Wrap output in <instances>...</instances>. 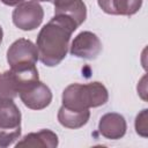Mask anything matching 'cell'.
Instances as JSON below:
<instances>
[{
	"label": "cell",
	"instance_id": "6da1fadb",
	"mask_svg": "<svg viewBox=\"0 0 148 148\" xmlns=\"http://www.w3.org/2000/svg\"><path fill=\"white\" fill-rule=\"evenodd\" d=\"M77 24L66 15H54L38 32L36 47L38 60L47 66L59 65L67 56L72 34Z\"/></svg>",
	"mask_w": 148,
	"mask_h": 148
},
{
	"label": "cell",
	"instance_id": "7a4b0ae2",
	"mask_svg": "<svg viewBox=\"0 0 148 148\" xmlns=\"http://www.w3.org/2000/svg\"><path fill=\"white\" fill-rule=\"evenodd\" d=\"M109 92L106 87L98 81L89 83H72L67 86L61 95L62 105L75 111L89 110L106 104Z\"/></svg>",
	"mask_w": 148,
	"mask_h": 148
},
{
	"label": "cell",
	"instance_id": "3957f363",
	"mask_svg": "<svg viewBox=\"0 0 148 148\" xmlns=\"http://www.w3.org/2000/svg\"><path fill=\"white\" fill-rule=\"evenodd\" d=\"M39 80L38 69L35 66L10 68L0 74V99H14L20 91Z\"/></svg>",
	"mask_w": 148,
	"mask_h": 148
},
{
	"label": "cell",
	"instance_id": "277c9868",
	"mask_svg": "<svg viewBox=\"0 0 148 148\" xmlns=\"http://www.w3.org/2000/svg\"><path fill=\"white\" fill-rule=\"evenodd\" d=\"M44 18V9L36 1H23L15 6L12 14L13 23L23 31L37 29Z\"/></svg>",
	"mask_w": 148,
	"mask_h": 148
},
{
	"label": "cell",
	"instance_id": "5b68a950",
	"mask_svg": "<svg viewBox=\"0 0 148 148\" xmlns=\"http://www.w3.org/2000/svg\"><path fill=\"white\" fill-rule=\"evenodd\" d=\"M38 61L36 44L30 39L18 38L10 44L7 50V62L10 68H22L35 66Z\"/></svg>",
	"mask_w": 148,
	"mask_h": 148
},
{
	"label": "cell",
	"instance_id": "8992f818",
	"mask_svg": "<svg viewBox=\"0 0 148 148\" xmlns=\"http://www.w3.org/2000/svg\"><path fill=\"white\" fill-rule=\"evenodd\" d=\"M102 52V42L91 31H81L69 45V53L76 58L87 60L96 59Z\"/></svg>",
	"mask_w": 148,
	"mask_h": 148
},
{
	"label": "cell",
	"instance_id": "52a82bcc",
	"mask_svg": "<svg viewBox=\"0 0 148 148\" xmlns=\"http://www.w3.org/2000/svg\"><path fill=\"white\" fill-rule=\"evenodd\" d=\"M18 97L23 104L31 110H43L52 102L51 89L42 81H36L20 91Z\"/></svg>",
	"mask_w": 148,
	"mask_h": 148
},
{
	"label": "cell",
	"instance_id": "ba28073f",
	"mask_svg": "<svg viewBox=\"0 0 148 148\" xmlns=\"http://www.w3.org/2000/svg\"><path fill=\"white\" fill-rule=\"evenodd\" d=\"M127 131V124L120 113L108 112L103 114L98 121V132L99 134L108 140H118L121 139Z\"/></svg>",
	"mask_w": 148,
	"mask_h": 148
},
{
	"label": "cell",
	"instance_id": "9c48e42d",
	"mask_svg": "<svg viewBox=\"0 0 148 148\" xmlns=\"http://www.w3.org/2000/svg\"><path fill=\"white\" fill-rule=\"evenodd\" d=\"M54 6V15H66L71 17L77 27L87 18V7L83 0H50Z\"/></svg>",
	"mask_w": 148,
	"mask_h": 148
},
{
	"label": "cell",
	"instance_id": "30bf717a",
	"mask_svg": "<svg viewBox=\"0 0 148 148\" xmlns=\"http://www.w3.org/2000/svg\"><path fill=\"white\" fill-rule=\"evenodd\" d=\"M143 0H97L99 8L109 15L132 16L136 14Z\"/></svg>",
	"mask_w": 148,
	"mask_h": 148
},
{
	"label": "cell",
	"instance_id": "8fae6325",
	"mask_svg": "<svg viewBox=\"0 0 148 148\" xmlns=\"http://www.w3.org/2000/svg\"><path fill=\"white\" fill-rule=\"evenodd\" d=\"M59 143L58 135L47 128H43L38 132H31L25 134L17 143L16 147H42V148H56Z\"/></svg>",
	"mask_w": 148,
	"mask_h": 148
},
{
	"label": "cell",
	"instance_id": "7c38bea8",
	"mask_svg": "<svg viewBox=\"0 0 148 148\" xmlns=\"http://www.w3.org/2000/svg\"><path fill=\"white\" fill-rule=\"evenodd\" d=\"M21 111L13 99H0V127L15 130L21 127Z\"/></svg>",
	"mask_w": 148,
	"mask_h": 148
},
{
	"label": "cell",
	"instance_id": "4fadbf2b",
	"mask_svg": "<svg viewBox=\"0 0 148 148\" xmlns=\"http://www.w3.org/2000/svg\"><path fill=\"white\" fill-rule=\"evenodd\" d=\"M57 118L61 126L71 130H76V128L83 127L88 123L90 118V111L89 110L75 111L61 105L58 111Z\"/></svg>",
	"mask_w": 148,
	"mask_h": 148
},
{
	"label": "cell",
	"instance_id": "5bb4252c",
	"mask_svg": "<svg viewBox=\"0 0 148 148\" xmlns=\"http://www.w3.org/2000/svg\"><path fill=\"white\" fill-rule=\"evenodd\" d=\"M21 136V127L15 130H6L0 127V148L12 146Z\"/></svg>",
	"mask_w": 148,
	"mask_h": 148
},
{
	"label": "cell",
	"instance_id": "9a60e30c",
	"mask_svg": "<svg viewBox=\"0 0 148 148\" xmlns=\"http://www.w3.org/2000/svg\"><path fill=\"white\" fill-rule=\"evenodd\" d=\"M134 127L136 134H139L142 138L148 136V109H143L136 114Z\"/></svg>",
	"mask_w": 148,
	"mask_h": 148
},
{
	"label": "cell",
	"instance_id": "2e32d148",
	"mask_svg": "<svg viewBox=\"0 0 148 148\" xmlns=\"http://www.w3.org/2000/svg\"><path fill=\"white\" fill-rule=\"evenodd\" d=\"M0 1L6 6H17L18 3L23 2L24 0H0Z\"/></svg>",
	"mask_w": 148,
	"mask_h": 148
},
{
	"label": "cell",
	"instance_id": "e0dca14e",
	"mask_svg": "<svg viewBox=\"0 0 148 148\" xmlns=\"http://www.w3.org/2000/svg\"><path fill=\"white\" fill-rule=\"evenodd\" d=\"M2 38H3V30H2V27L0 25V44L2 43Z\"/></svg>",
	"mask_w": 148,
	"mask_h": 148
},
{
	"label": "cell",
	"instance_id": "ac0fdd59",
	"mask_svg": "<svg viewBox=\"0 0 148 148\" xmlns=\"http://www.w3.org/2000/svg\"><path fill=\"white\" fill-rule=\"evenodd\" d=\"M32 1H36V2H46V1H49L50 2V0H32Z\"/></svg>",
	"mask_w": 148,
	"mask_h": 148
}]
</instances>
